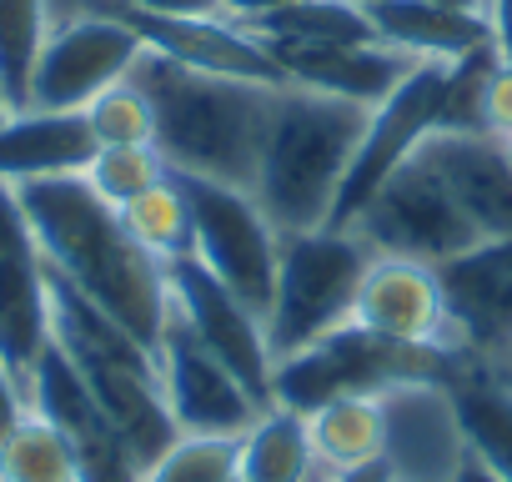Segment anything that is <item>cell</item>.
I'll return each mask as SVG.
<instances>
[{"mask_svg":"<svg viewBox=\"0 0 512 482\" xmlns=\"http://www.w3.org/2000/svg\"><path fill=\"white\" fill-rule=\"evenodd\" d=\"M477 131L492 136V141H507V136H512V61H497V56H492V66H487V76H482Z\"/></svg>","mask_w":512,"mask_h":482,"instance_id":"32","label":"cell"},{"mask_svg":"<svg viewBox=\"0 0 512 482\" xmlns=\"http://www.w3.org/2000/svg\"><path fill=\"white\" fill-rule=\"evenodd\" d=\"M432 6H447V11H472V16H487V0H432Z\"/></svg>","mask_w":512,"mask_h":482,"instance_id":"39","label":"cell"},{"mask_svg":"<svg viewBox=\"0 0 512 482\" xmlns=\"http://www.w3.org/2000/svg\"><path fill=\"white\" fill-rule=\"evenodd\" d=\"M452 482H502V477H497V472H492V467H487L472 447H467V457H462V467L452 472Z\"/></svg>","mask_w":512,"mask_h":482,"instance_id":"38","label":"cell"},{"mask_svg":"<svg viewBox=\"0 0 512 482\" xmlns=\"http://www.w3.org/2000/svg\"><path fill=\"white\" fill-rule=\"evenodd\" d=\"M16 196L41 241L46 267L61 272L81 297H91L106 317H116L136 342L156 352L171 317V287L166 267L151 252H141L121 226V211L106 206L86 176L26 181L16 186Z\"/></svg>","mask_w":512,"mask_h":482,"instance_id":"1","label":"cell"},{"mask_svg":"<svg viewBox=\"0 0 512 482\" xmlns=\"http://www.w3.org/2000/svg\"><path fill=\"white\" fill-rule=\"evenodd\" d=\"M462 367H467V357L402 347V342H387V337L347 322V327L327 332L322 342H312L272 367V402L312 412V407L347 397V392H387L397 382H422V377L452 382Z\"/></svg>","mask_w":512,"mask_h":482,"instance_id":"6","label":"cell"},{"mask_svg":"<svg viewBox=\"0 0 512 482\" xmlns=\"http://www.w3.org/2000/svg\"><path fill=\"white\" fill-rule=\"evenodd\" d=\"M226 482H241V477H236V472H231V477H226Z\"/></svg>","mask_w":512,"mask_h":482,"instance_id":"43","label":"cell"},{"mask_svg":"<svg viewBox=\"0 0 512 482\" xmlns=\"http://www.w3.org/2000/svg\"><path fill=\"white\" fill-rule=\"evenodd\" d=\"M141 51H146V41L136 36L131 21H121L106 6L81 11V16L51 26L41 61H36V76H31V106L86 111L101 91H111L116 81L131 76Z\"/></svg>","mask_w":512,"mask_h":482,"instance_id":"10","label":"cell"},{"mask_svg":"<svg viewBox=\"0 0 512 482\" xmlns=\"http://www.w3.org/2000/svg\"><path fill=\"white\" fill-rule=\"evenodd\" d=\"M46 342H51L46 257L16 186L0 181V362L26 382Z\"/></svg>","mask_w":512,"mask_h":482,"instance_id":"15","label":"cell"},{"mask_svg":"<svg viewBox=\"0 0 512 482\" xmlns=\"http://www.w3.org/2000/svg\"><path fill=\"white\" fill-rule=\"evenodd\" d=\"M502 151H507V161H512V136H507V141H502Z\"/></svg>","mask_w":512,"mask_h":482,"instance_id":"42","label":"cell"},{"mask_svg":"<svg viewBox=\"0 0 512 482\" xmlns=\"http://www.w3.org/2000/svg\"><path fill=\"white\" fill-rule=\"evenodd\" d=\"M352 6H362V11H372V6H377V0H352Z\"/></svg>","mask_w":512,"mask_h":482,"instance_id":"40","label":"cell"},{"mask_svg":"<svg viewBox=\"0 0 512 482\" xmlns=\"http://www.w3.org/2000/svg\"><path fill=\"white\" fill-rule=\"evenodd\" d=\"M86 121L101 146H156V111L131 76L116 81L111 91H101L86 106Z\"/></svg>","mask_w":512,"mask_h":482,"instance_id":"30","label":"cell"},{"mask_svg":"<svg viewBox=\"0 0 512 482\" xmlns=\"http://www.w3.org/2000/svg\"><path fill=\"white\" fill-rule=\"evenodd\" d=\"M156 367H161V392H166L176 432H191V437H241L256 422V412H262V402H256L201 347V337L176 312L166 317V332L156 342Z\"/></svg>","mask_w":512,"mask_h":482,"instance_id":"14","label":"cell"},{"mask_svg":"<svg viewBox=\"0 0 512 482\" xmlns=\"http://www.w3.org/2000/svg\"><path fill=\"white\" fill-rule=\"evenodd\" d=\"M131 81L146 91L156 111V151L166 156L171 171L251 191L277 86L191 71L156 51H141Z\"/></svg>","mask_w":512,"mask_h":482,"instance_id":"2","label":"cell"},{"mask_svg":"<svg viewBox=\"0 0 512 482\" xmlns=\"http://www.w3.org/2000/svg\"><path fill=\"white\" fill-rule=\"evenodd\" d=\"M377 252H392V257H417V262H447L457 252H467L472 241H482L472 231V221L462 216L457 196L447 191L442 171L412 151L382 186L377 196L362 206V216L352 221Z\"/></svg>","mask_w":512,"mask_h":482,"instance_id":"8","label":"cell"},{"mask_svg":"<svg viewBox=\"0 0 512 482\" xmlns=\"http://www.w3.org/2000/svg\"><path fill=\"white\" fill-rule=\"evenodd\" d=\"M231 472H236V437H191V432H181L141 472V482H226Z\"/></svg>","mask_w":512,"mask_h":482,"instance_id":"31","label":"cell"},{"mask_svg":"<svg viewBox=\"0 0 512 482\" xmlns=\"http://www.w3.org/2000/svg\"><path fill=\"white\" fill-rule=\"evenodd\" d=\"M447 86H452V61H417L412 76L367 116L362 146L347 166L332 226H352L362 216V206L377 196V186L432 136L442 131V111H447Z\"/></svg>","mask_w":512,"mask_h":482,"instance_id":"9","label":"cell"},{"mask_svg":"<svg viewBox=\"0 0 512 482\" xmlns=\"http://www.w3.org/2000/svg\"><path fill=\"white\" fill-rule=\"evenodd\" d=\"M46 287H51V342L76 362V372L86 377L91 397L101 402L106 422L131 447V457L151 467L181 437L161 392L156 352L136 342L116 317H106L91 297H81L51 267H46Z\"/></svg>","mask_w":512,"mask_h":482,"instance_id":"4","label":"cell"},{"mask_svg":"<svg viewBox=\"0 0 512 482\" xmlns=\"http://www.w3.org/2000/svg\"><path fill=\"white\" fill-rule=\"evenodd\" d=\"M317 482H397L387 462H367V467H342V472H322Z\"/></svg>","mask_w":512,"mask_h":482,"instance_id":"37","label":"cell"},{"mask_svg":"<svg viewBox=\"0 0 512 482\" xmlns=\"http://www.w3.org/2000/svg\"><path fill=\"white\" fill-rule=\"evenodd\" d=\"M106 11L131 21L136 36L146 41V51L171 56V61H181L191 71H216V76L282 86V66L272 61L267 41H256L246 26H236L226 16H141V11H121V6H106Z\"/></svg>","mask_w":512,"mask_h":482,"instance_id":"18","label":"cell"},{"mask_svg":"<svg viewBox=\"0 0 512 482\" xmlns=\"http://www.w3.org/2000/svg\"><path fill=\"white\" fill-rule=\"evenodd\" d=\"M447 312L472 367L512 382V236H482L437 262Z\"/></svg>","mask_w":512,"mask_h":482,"instance_id":"12","label":"cell"},{"mask_svg":"<svg viewBox=\"0 0 512 482\" xmlns=\"http://www.w3.org/2000/svg\"><path fill=\"white\" fill-rule=\"evenodd\" d=\"M256 41H292V46H322V41H377L372 16L352 0H292L282 11H267L246 21Z\"/></svg>","mask_w":512,"mask_h":482,"instance_id":"25","label":"cell"},{"mask_svg":"<svg viewBox=\"0 0 512 482\" xmlns=\"http://www.w3.org/2000/svg\"><path fill=\"white\" fill-rule=\"evenodd\" d=\"M101 151L86 111H11L0 121V181L26 186L51 176H81L91 156Z\"/></svg>","mask_w":512,"mask_h":482,"instance_id":"20","label":"cell"},{"mask_svg":"<svg viewBox=\"0 0 512 482\" xmlns=\"http://www.w3.org/2000/svg\"><path fill=\"white\" fill-rule=\"evenodd\" d=\"M166 287H171V312L201 337V347L262 402L272 407V342H267V322L256 317L231 287H221L196 257H181L166 267Z\"/></svg>","mask_w":512,"mask_h":482,"instance_id":"11","label":"cell"},{"mask_svg":"<svg viewBox=\"0 0 512 482\" xmlns=\"http://www.w3.org/2000/svg\"><path fill=\"white\" fill-rule=\"evenodd\" d=\"M487 26H492V56L512 61V0H487Z\"/></svg>","mask_w":512,"mask_h":482,"instance_id":"35","label":"cell"},{"mask_svg":"<svg viewBox=\"0 0 512 482\" xmlns=\"http://www.w3.org/2000/svg\"><path fill=\"white\" fill-rule=\"evenodd\" d=\"M0 482H81L66 432L41 412H26L16 432L0 442Z\"/></svg>","mask_w":512,"mask_h":482,"instance_id":"28","label":"cell"},{"mask_svg":"<svg viewBox=\"0 0 512 482\" xmlns=\"http://www.w3.org/2000/svg\"><path fill=\"white\" fill-rule=\"evenodd\" d=\"M81 176L91 181V191L106 206H126L141 191H151L156 181H166L171 166H166V156L156 146H101Z\"/></svg>","mask_w":512,"mask_h":482,"instance_id":"29","label":"cell"},{"mask_svg":"<svg viewBox=\"0 0 512 482\" xmlns=\"http://www.w3.org/2000/svg\"><path fill=\"white\" fill-rule=\"evenodd\" d=\"M31 412V397H26V382L0 362V442H6L16 432V422Z\"/></svg>","mask_w":512,"mask_h":482,"instance_id":"33","label":"cell"},{"mask_svg":"<svg viewBox=\"0 0 512 482\" xmlns=\"http://www.w3.org/2000/svg\"><path fill=\"white\" fill-rule=\"evenodd\" d=\"M11 116V106H6V96H0V121H6Z\"/></svg>","mask_w":512,"mask_h":482,"instance_id":"41","label":"cell"},{"mask_svg":"<svg viewBox=\"0 0 512 482\" xmlns=\"http://www.w3.org/2000/svg\"><path fill=\"white\" fill-rule=\"evenodd\" d=\"M387 412V452L382 462L392 467L397 482H452V472L467 457V432L452 402V382L422 377V382H397L382 392Z\"/></svg>","mask_w":512,"mask_h":482,"instance_id":"16","label":"cell"},{"mask_svg":"<svg viewBox=\"0 0 512 482\" xmlns=\"http://www.w3.org/2000/svg\"><path fill=\"white\" fill-rule=\"evenodd\" d=\"M282 6H292V0H221V16L236 21V26H246V21L267 16V11H282Z\"/></svg>","mask_w":512,"mask_h":482,"instance_id":"36","label":"cell"},{"mask_svg":"<svg viewBox=\"0 0 512 482\" xmlns=\"http://www.w3.org/2000/svg\"><path fill=\"white\" fill-rule=\"evenodd\" d=\"M457 196L477 236H512V161L482 131H432L417 146Z\"/></svg>","mask_w":512,"mask_h":482,"instance_id":"19","label":"cell"},{"mask_svg":"<svg viewBox=\"0 0 512 482\" xmlns=\"http://www.w3.org/2000/svg\"><path fill=\"white\" fill-rule=\"evenodd\" d=\"M452 402L467 432V447L502 477L512 482V382L482 372V367H462L452 377Z\"/></svg>","mask_w":512,"mask_h":482,"instance_id":"24","label":"cell"},{"mask_svg":"<svg viewBox=\"0 0 512 482\" xmlns=\"http://www.w3.org/2000/svg\"><path fill=\"white\" fill-rule=\"evenodd\" d=\"M377 41L417 56V61H467L492 51V26L487 16L472 11H447L432 0H377L367 11Z\"/></svg>","mask_w":512,"mask_h":482,"instance_id":"21","label":"cell"},{"mask_svg":"<svg viewBox=\"0 0 512 482\" xmlns=\"http://www.w3.org/2000/svg\"><path fill=\"white\" fill-rule=\"evenodd\" d=\"M372 257L377 247L357 226L282 231L277 282H272V307H267V342L277 362L352 322V302Z\"/></svg>","mask_w":512,"mask_h":482,"instance_id":"5","label":"cell"},{"mask_svg":"<svg viewBox=\"0 0 512 482\" xmlns=\"http://www.w3.org/2000/svg\"><path fill=\"white\" fill-rule=\"evenodd\" d=\"M116 211H121V226L131 231V241L141 252H151L161 267L191 257V201H186L176 171Z\"/></svg>","mask_w":512,"mask_h":482,"instance_id":"26","label":"cell"},{"mask_svg":"<svg viewBox=\"0 0 512 482\" xmlns=\"http://www.w3.org/2000/svg\"><path fill=\"white\" fill-rule=\"evenodd\" d=\"M106 6L141 16H221V0H106Z\"/></svg>","mask_w":512,"mask_h":482,"instance_id":"34","label":"cell"},{"mask_svg":"<svg viewBox=\"0 0 512 482\" xmlns=\"http://www.w3.org/2000/svg\"><path fill=\"white\" fill-rule=\"evenodd\" d=\"M367 106L322 96L282 81L272 96V121L256 156L251 196L272 216L277 231H317L332 226L347 166L367 131Z\"/></svg>","mask_w":512,"mask_h":482,"instance_id":"3","label":"cell"},{"mask_svg":"<svg viewBox=\"0 0 512 482\" xmlns=\"http://www.w3.org/2000/svg\"><path fill=\"white\" fill-rule=\"evenodd\" d=\"M51 36L46 0H0V96L11 111L31 106V76Z\"/></svg>","mask_w":512,"mask_h":482,"instance_id":"27","label":"cell"},{"mask_svg":"<svg viewBox=\"0 0 512 482\" xmlns=\"http://www.w3.org/2000/svg\"><path fill=\"white\" fill-rule=\"evenodd\" d=\"M272 61L282 66V81L342 96L357 106H382L417 66V56L387 46V41H322V46H292V41H267Z\"/></svg>","mask_w":512,"mask_h":482,"instance_id":"17","label":"cell"},{"mask_svg":"<svg viewBox=\"0 0 512 482\" xmlns=\"http://www.w3.org/2000/svg\"><path fill=\"white\" fill-rule=\"evenodd\" d=\"M236 477L241 482H317V452L307 432V412L297 407H262L256 422L236 437Z\"/></svg>","mask_w":512,"mask_h":482,"instance_id":"22","label":"cell"},{"mask_svg":"<svg viewBox=\"0 0 512 482\" xmlns=\"http://www.w3.org/2000/svg\"><path fill=\"white\" fill-rule=\"evenodd\" d=\"M176 181L191 201V257L267 322L282 231L272 226V216L256 206V196L246 186L181 176V171H176Z\"/></svg>","mask_w":512,"mask_h":482,"instance_id":"7","label":"cell"},{"mask_svg":"<svg viewBox=\"0 0 512 482\" xmlns=\"http://www.w3.org/2000/svg\"><path fill=\"white\" fill-rule=\"evenodd\" d=\"M352 327L377 332V337L402 342V347L467 357L457 322L447 312L442 277L432 262H417V257H392V252L372 257V267L357 287V302H352Z\"/></svg>","mask_w":512,"mask_h":482,"instance_id":"13","label":"cell"},{"mask_svg":"<svg viewBox=\"0 0 512 482\" xmlns=\"http://www.w3.org/2000/svg\"><path fill=\"white\" fill-rule=\"evenodd\" d=\"M307 432H312V452H317L322 472L382 462V452H387L382 392H347V397H332V402L312 407Z\"/></svg>","mask_w":512,"mask_h":482,"instance_id":"23","label":"cell"}]
</instances>
